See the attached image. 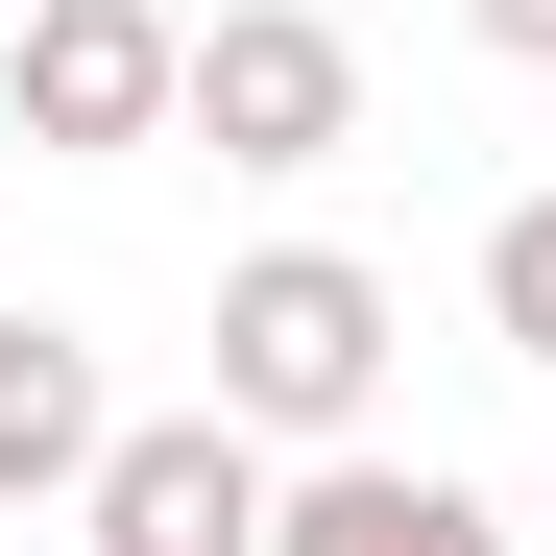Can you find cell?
<instances>
[{"mask_svg":"<svg viewBox=\"0 0 556 556\" xmlns=\"http://www.w3.org/2000/svg\"><path fill=\"white\" fill-rule=\"evenodd\" d=\"M484 339L556 388V194H508V218H484Z\"/></svg>","mask_w":556,"mask_h":556,"instance_id":"cell-7","label":"cell"},{"mask_svg":"<svg viewBox=\"0 0 556 556\" xmlns=\"http://www.w3.org/2000/svg\"><path fill=\"white\" fill-rule=\"evenodd\" d=\"M0 122H25L49 169L194 146V25H169V0H25V25H0Z\"/></svg>","mask_w":556,"mask_h":556,"instance_id":"cell-2","label":"cell"},{"mask_svg":"<svg viewBox=\"0 0 556 556\" xmlns=\"http://www.w3.org/2000/svg\"><path fill=\"white\" fill-rule=\"evenodd\" d=\"M0 25H25V0H0Z\"/></svg>","mask_w":556,"mask_h":556,"instance_id":"cell-9","label":"cell"},{"mask_svg":"<svg viewBox=\"0 0 556 556\" xmlns=\"http://www.w3.org/2000/svg\"><path fill=\"white\" fill-rule=\"evenodd\" d=\"M459 25H484V49H508V73H556V0H459Z\"/></svg>","mask_w":556,"mask_h":556,"instance_id":"cell-8","label":"cell"},{"mask_svg":"<svg viewBox=\"0 0 556 556\" xmlns=\"http://www.w3.org/2000/svg\"><path fill=\"white\" fill-rule=\"evenodd\" d=\"M266 556H508V508L484 484H459V459H315V484H291V532H266Z\"/></svg>","mask_w":556,"mask_h":556,"instance_id":"cell-5","label":"cell"},{"mask_svg":"<svg viewBox=\"0 0 556 556\" xmlns=\"http://www.w3.org/2000/svg\"><path fill=\"white\" fill-rule=\"evenodd\" d=\"M194 146L266 169V194L339 169L363 146V25H339V0H218V25H194Z\"/></svg>","mask_w":556,"mask_h":556,"instance_id":"cell-4","label":"cell"},{"mask_svg":"<svg viewBox=\"0 0 556 556\" xmlns=\"http://www.w3.org/2000/svg\"><path fill=\"white\" fill-rule=\"evenodd\" d=\"M73 532H98V556H266V532H291V435H242L218 388L194 412H122L98 484H73Z\"/></svg>","mask_w":556,"mask_h":556,"instance_id":"cell-3","label":"cell"},{"mask_svg":"<svg viewBox=\"0 0 556 556\" xmlns=\"http://www.w3.org/2000/svg\"><path fill=\"white\" fill-rule=\"evenodd\" d=\"M218 412L291 435V459H339L363 412H388V266L363 242H242L218 266Z\"/></svg>","mask_w":556,"mask_h":556,"instance_id":"cell-1","label":"cell"},{"mask_svg":"<svg viewBox=\"0 0 556 556\" xmlns=\"http://www.w3.org/2000/svg\"><path fill=\"white\" fill-rule=\"evenodd\" d=\"M98 435H122L98 339H73V315H0V508H73V484H98Z\"/></svg>","mask_w":556,"mask_h":556,"instance_id":"cell-6","label":"cell"}]
</instances>
